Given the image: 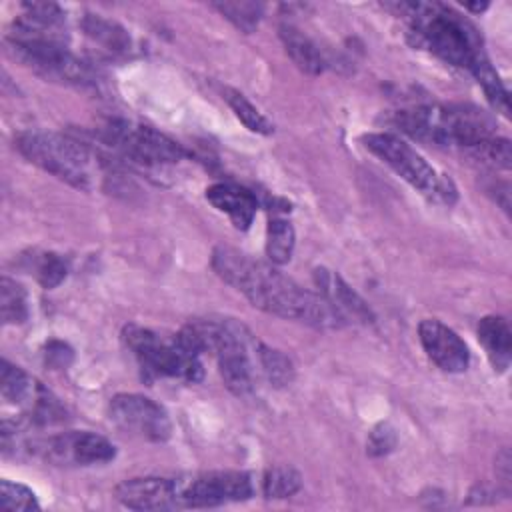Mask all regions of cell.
Wrapping results in <instances>:
<instances>
[{"label":"cell","instance_id":"1","mask_svg":"<svg viewBox=\"0 0 512 512\" xmlns=\"http://www.w3.org/2000/svg\"><path fill=\"white\" fill-rule=\"evenodd\" d=\"M214 272L248 302L268 314L298 320L316 328H340L346 320L318 292L302 288L272 262H262L232 246H216L210 258Z\"/></svg>","mask_w":512,"mask_h":512},{"label":"cell","instance_id":"2","mask_svg":"<svg viewBox=\"0 0 512 512\" xmlns=\"http://www.w3.org/2000/svg\"><path fill=\"white\" fill-rule=\"evenodd\" d=\"M408 20V38L418 48H428L444 62L474 70L486 56L478 30L462 14L440 2L386 4Z\"/></svg>","mask_w":512,"mask_h":512},{"label":"cell","instance_id":"3","mask_svg":"<svg viewBox=\"0 0 512 512\" xmlns=\"http://www.w3.org/2000/svg\"><path fill=\"white\" fill-rule=\"evenodd\" d=\"M180 334L196 352H210L218 362V372L230 392L246 396L256 384L258 340L234 318H196Z\"/></svg>","mask_w":512,"mask_h":512},{"label":"cell","instance_id":"4","mask_svg":"<svg viewBox=\"0 0 512 512\" xmlns=\"http://www.w3.org/2000/svg\"><path fill=\"white\" fill-rule=\"evenodd\" d=\"M6 40L12 56L44 80L82 88L100 82L98 70L66 48L64 32L40 28L18 16Z\"/></svg>","mask_w":512,"mask_h":512},{"label":"cell","instance_id":"5","mask_svg":"<svg viewBox=\"0 0 512 512\" xmlns=\"http://www.w3.org/2000/svg\"><path fill=\"white\" fill-rule=\"evenodd\" d=\"M16 148L48 174L68 182L74 188L90 190L98 158L92 148L72 136L28 130L16 138Z\"/></svg>","mask_w":512,"mask_h":512},{"label":"cell","instance_id":"6","mask_svg":"<svg viewBox=\"0 0 512 512\" xmlns=\"http://www.w3.org/2000/svg\"><path fill=\"white\" fill-rule=\"evenodd\" d=\"M122 338L148 378H178L186 382L202 380L204 368L200 352H196L180 332L164 336L156 330L128 324L122 330Z\"/></svg>","mask_w":512,"mask_h":512},{"label":"cell","instance_id":"7","mask_svg":"<svg viewBox=\"0 0 512 512\" xmlns=\"http://www.w3.org/2000/svg\"><path fill=\"white\" fill-rule=\"evenodd\" d=\"M364 146L378 156L386 166H390L402 180L416 188L434 204L452 206L458 198L454 182L440 174L432 164H428L408 142L390 132H372L362 136Z\"/></svg>","mask_w":512,"mask_h":512},{"label":"cell","instance_id":"8","mask_svg":"<svg viewBox=\"0 0 512 512\" xmlns=\"http://www.w3.org/2000/svg\"><path fill=\"white\" fill-rule=\"evenodd\" d=\"M100 138L126 160L142 166L172 164L184 158V150L166 134L152 126L126 120H108L100 128Z\"/></svg>","mask_w":512,"mask_h":512},{"label":"cell","instance_id":"9","mask_svg":"<svg viewBox=\"0 0 512 512\" xmlns=\"http://www.w3.org/2000/svg\"><path fill=\"white\" fill-rule=\"evenodd\" d=\"M180 508H206L228 502L248 500L254 494L252 480L246 472L212 470L176 478Z\"/></svg>","mask_w":512,"mask_h":512},{"label":"cell","instance_id":"10","mask_svg":"<svg viewBox=\"0 0 512 512\" xmlns=\"http://www.w3.org/2000/svg\"><path fill=\"white\" fill-rule=\"evenodd\" d=\"M28 452L58 466L104 464L116 456V448L110 440L88 430H68L48 438H32Z\"/></svg>","mask_w":512,"mask_h":512},{"label":"cell","instance_id":"11","mask_svg":"<svg viewBox=\"0 0 512 512\" xmlns=\"http://www.w3.org/2000/svg\"><path fill=\"white\" fill-rule=\"evenodd\" d=\"M108 416L118 430L148 442H164L172 434L168 412L142 394H116L110 400Z\"/></svg>","mask_w":512,"mask_h":512},{"label":"cell","instance_id":"12","mask_svg":"<svg viewBox=\"0 0 512 512\" xmlns=\"http://www.w3.org/2000/svg\"><path fill=\"white\" fill-rule=\"evenodd\" d=\"M418 336L428 358L444 372H464L470 364L466 342L436 318H426L418 326Z\"/></svg>","mask_w":512,"mask_h":512},{"label":"cell","instance_id":"13","mask_svg":"<svg viewBox=\"0 0 512 512\" xmlns=\"http://www.w3.org/2000/svg\"><path fill=\"white\" fill-rule=\"evenodd\" d=\"M120 504L132 510H174L180 508L176 478L144 476L120 482L114 488Z\"/></svg>","mask_w":512,"mask_h":512},{"label":"cell","instance_id":"14","mask_svg":"<svg viewBox=\"0 0 512 512\" xmlns=\"http://www.w3.org/2000/svg\"><path fill=\"white\" fill-rule=\"evenodd\" d=\"M314 282H316L318 294H322L346 322L348 320H356L362 324L374 322V314L370 306L364 302V298L358 292H354L336 272L328 268H316Z\"/></svg>","mask_w":512,"mask_h":512},{"label":"cell","instance_id":"15","mask_svg":"<svg viewBox=\"0 0 512 512\" xmlns=\"http://www.w3.org/2000/svg\"><path fill=\"white\" fill-rule=\"evenodd\" d=\"M206 198L216 210L226 212L238 230H246L252 224L258 208L256 196L236 184H212L206 188Z\"/></svg>","mask_w":512,"mask_h":512},{"label":"cell","instance_id":"16","mask_svg":"<svg viewBox=\"0 0 512 512\" xmlns=\"http://www.w3.org/2000/svg\"><path fill=\"white\" fill-rule=\"evenodd\" d=\"M476 332L494 370L504 372L510 366V358H512V334L506 318L484 316L478 322Z\"/></svg>","mask_w":512,"mask_h":512},{"label":"cell","instance_id":"17","mask_svg":"<svg viewBox=\"0 0 512 512\" xmlns=\"http://www.w3.org/2000/svg\"><path fill=\"white\" fill-rule=\"evenodd\" d=\"M278 32H280V40L286 48V54L292 58V62L304 74L318 76L324 72L326 58L314 40H310L302 30H298L292 24H282Z\"/></svg>","mask_w":512,"mask_h":512},{"label":"cell","instance_id":"18","mask_svg":"<svg viewBox=\"0 0 512 512\" xmlns=\"http://www.w3.org/2000/svg\"><path fill=\"white\" fill-rule=\"evenodd\" d=\"M82 30L86 34V38L100 46L102 52L110 54V56H126L132 50V38L128 34L126 28H122L120 24L106 20L98 14H86L82 18Z\"/></svg>","mask_w":512,"mask_h":512},{"label":"cell","instance_id":"19","mask_svg":"<svg viewBox=\"0 0 512 512\" xmlns=\"http://www.w3.org/2000/svg\"><path fill=\"white\" fill-rule=\"evenodd\" d=\"M38 390H40V384H36L22 368L10 364L8 360H2L0 392L6 402L32 406Z\"/></svg>","mask_w":512,"mask_h":512},{"label":"cell","instance_id":"20","mask_svg":"<svg viewBox=\"0 0 512 512\" xmlns=\"http://www.w3.org/2000/svg\"><path fill=\"white\" fill-rule=\"evenodd\" d=\"M294 228L292 224L284 218L274 214L268 222L266 230V256L274 266H282L290 262L292 252H294Z\"/></svg>","mask_w":512,"mask_h":512},{"label":"cell","instance_id":"21","mask_svg":"<svg viewBox=\"0 0 512 512\" xmlns=\"http://www.w3.org/2000/svg\"><path fill=\"white\" fill-rule=\"evenodd\" d=\"M258 366H260V372L266 376V380L276 388L288 386L294 378L292 360L284 352L270 348L262 342L258 344Z\"/></svg>","mask_w":512,"mask_h":512},{"label":"cell","instance_id":"22","mask_svg":"<svg viewBox=\"0 0 512 512\" xmlns=\"http://www.w3.org/2000/svg\"><path fill=\"white\" fill-rule=\"evenodd\" d=\"M0 314L4 324H20L28 318L26 290L8 276L0 280Z\"/></svg>","mask_w":512,"mask_h":512},{"label":"cell","instance_id":"23","mask_svg":"<svg viewBox=\"0 0 512 512\" xmlns=\"http://www.w3.org/2000/svg\"><path fill=\"white\" fill-rule=\"evenodd\" d=\"M302 488V476L290 466H274L264 472L262 492L266 498H290Z\"/></svg>","mask_w":512,"mask_h":512},{"label":"cell","instance_id":"24","mask_svg":"<svg viewBox=\"0 0 512 512\" xmlns=\"http://www.w3.org/2000/svg\"><path fill=\"white\" fill-rule=\"evenodd\" d=\"M470 74L478 80V84L482 86V90H484L486 98L490 100V104L498 112H502L506 116L508 110H510V106H508V90L502 84V80H500L498 72L494 70V66L490 64V60L484 58L480 64L474 66V70Z\"/></svg>","mask_w":512,"mask_h":512},{"label":"cell","instance_id":"25","mask_svg":"<svg viewBox=\"0 0 512 512\" xmlns=\"http://www.w3.org/2000/svg\"><path fill=\"white\" fill-rule=\"evenodd\" d=\"M224 98L228 102V106L232 108V112L236 114V118L252 132L256 134H272L274 126L270 124V120L252 104L248 102L240 92L226 88L224 90Z\"/></svg>","mask_w":512,"mask_h":512},{"label":"cell","instance_id":"26","mask_svg":"<svg viewBox=\"0 0 512 512\" xmlns=\"http://www.w3.org/2000/svg\"><path fill=\"white\" fill-rule=\"evenodd\" d=\"M212 6L246 34L258 26L264 14V6L260 2H216Z\"/></svg>","mask_w":512,"mask_h":512},{"label":"cell","instance_id":"27","mask_svg":"<svg viewBox=\"0 0 512 512\" xmlns=\"http://www.w3.org/2000/svg\"><path fill=\"white\" fill-rule=\"evenodd\" d=\"M468 156L484 166H490V168H502V170H508L510 164H512V152H510V142L506 138H490L486 142H482L480 146L472 148L468 152Z\"/></svg>","mask_w":512,"mask_h":512},{"label":"cell","instance_id":"28","mask_svg":"<svg viewBox=\"0 0 512 512\" xmlns=\"http://www.w3.org/2000/svg\"><path fill=\"white\" fill-rule=\"evenodd\" d=\"M40 504L36 500V494L18 482H10V480H2L0 482V510H22V512H30V510H38Z\"/></svg>","mask_w":512,"mask_h":512},{"label":"cell","instance_id":"29","mask_svg":"<svg viewBox=\"0 0 512 512\" xmlns=\"http://www.w3.org/2000/svg\"><path fill=\"white\" fill-rule=\"evenodd\" d=\"M34 274L42 288H56L68 274V264L54 252H44L34 258Z\"/></svg>","mask_w":512,"mask_h":512},{"label":"cell","instance_id":"30","mask_svg":"<svg viewBox=\"0 0 512 512\" xmlns=\"http://www.w3.org/2000/svg\"><path fill=\"white\" fill-rule=\"evenodd\" d=\"M22 10H24V14H22L24 18H28L44 28H54V30L64 28V12L54 2H24Z\"/></svg>","mask_w":512,"mask_h":512},{"label":"cell","instance_id":"31","mask_svg":"<svg viewBox=\"0 0 512 512\" xmlns=\"http://www.w3.org/2000/svg\"><path fill=\"white\" fill-rule=\"evenodd\" d=\"M396 446V432L390 424L382 422L378 424L370 436H368V442H366V450L370 456H384L388 452H392Z\"/></svg>","mask_w":512,"mask_h":512},{"label":"cell","instance_id":"32","mask_svg":"<svg viewBox=\"0 0 512 512\" xmlns=\"http://www.w3.org/2000/svg\"><path fill=\"white\" fill-rule=\"evenodd\" d=\"M72 360V350L64 344V342H58V340H52L48 342L46 346V362L54 368H66Z\"/></svg>","mask_w":512,"mask_h":512},{"label":"cell","instance_id":"33","mask_svg":"<svg viewBox=\"0 0 512 512\" xmlns=\"http://www.w3.org/2000/svg\"><path fill=\"white\" fill-rule=\"evenodd\" d=\"M496 472L504 484H510V454L506 448L496 456Z\"/></svg>","mask_w":512,"mask_h":512},{"label":"cell","instance_id":"34","mask_svg":"<svg viewBox=\"0 0 512 512\" xmlns=\"http://www.w3.org/2000/svg\"><path fill=\"white\" fill-rule=\"evenodd\" d=\"M486 6H488L486 2L484 4H466V8L472 12H482V10H486Z\"/></svg>","mask_w":512,"mask_h":512}]
</instances>
